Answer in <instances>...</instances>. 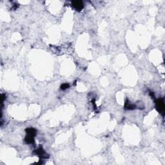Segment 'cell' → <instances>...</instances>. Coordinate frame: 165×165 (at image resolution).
Returning a JSON list of instances; mask_svg holds the SVG:
<instances>
[{
	"label": "cell",
	"mask_w": 165,
	"mask_h": 165,
	"mask_svg": "<svg viewBox=\"0 0 165 165\" xmlns=\"http://www.w3.org/2000/svg\"><path fill=\"white\" fill-rule=\"evenodd\" d=\"M25 132H26V135L34 136V137H35L37 134V130L34 128H28L25 130Z\"/></svg>",
	"instance_id": "obj_4"
},
{
	"label": "cell",
	"mask_w": 165,
	"mask_h": 165,
	"mask_svg": "<svg viewBox=\"0 0 165 165\" xmlns=\"http://www.w3.org/2000/svg\"><path fill=\"white\" fill-rule=\"evenodd\" d=\"M72 6L76 10L80 11L84 7V4L81 1H74L72 2Z\"/></svg>",
	"instance_id": "obj_2"
},
{
	"label": "cell",
	"mask_w": 165,
	"mask_h": 165,
	"mask_svg": "<svg viewBox=\"0 0 165 165\" xmlns=\"http://www.w3.org/2000/svg\"><path fill=\"white\" fill-rule=\"evenodd\" d=\"M24 141L28 144H33L34 142V137L26 135V136L24 138Z\"/></svg>",
	"instance_id": "obj_5"
},
{
	"label": "cell",
	"mask_w": 165,
	"mask_h": 165,
	"mask_svg": "<svg viewBox=\"0 0 165 165\" xmlns=\"http://www.w3.org/2000/svg\"><path fill=\"white\" fill-rule=\"evenodd\" d=\"M69 87H70V85H69V84H68V83H63V84H62L61 85V89L63 90L68 88Z\"/></svg>",
	"instance_id": "obj_7"
},
{
	"label": "cell",
	"mask_w": 165,
	"mask_h": 165,
	"mask_svg": "<svg viewBox=\"0 0 165 165\" xmlns=\"http://www.w3.org/2000/svg\"><path fill=\"white\" fill-rule=\"evenodd\" d=\"M34 153L37 155V156H40V158H46V154L44 152V151L43 150V149L41 147L39 148L38 149H37L36 150H35Z\"/></svg>",
	"instance_id": "obj_3"
},
{
	"label": "cell",
	"mask_w": 165,
	"mask_h": 165,
	"mask_svg": "<svg viewBox=\"0 0 165 165\" xmlns=\"http://www.w3.org/2000/svg\"><path fill=\"white\" fill-rule=\"evenodd\" d=\"M124 108H125V109H127V110H132V109L135 108V106L134 105V104L130 103V102H128V100H127L125 102Z\"/></svg>",
	"instance_id": "obj_6"
},
{
	"label": "cell",
	"mask_w": 165,
	"mask_h": 165,
	"mask_svg": "<svg viewBox=\"0 0 165 165\" xmlns=\"http://www.w3.org/2000/svg\"><path fill=\"white\" fill-rule=\"evenodd\" d=\"M156 109L158 112L161 114L164 115V100L162 99H159L156 102Z\"/></svg>",
	"instance_id": "obj_1"
}]
</instances>
